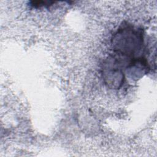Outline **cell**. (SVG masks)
Instances as JSON below:
<instances>
[{"mask_svg": "<svg viewBox=\"0 0 157 157\" xmlns=\"http://www.w3.org/2000/svg\"><path fill=\"white\" fill-rule=\"evenodd\" d=\"M112 45L114 55L124 61L128 68L136 66L150 67L144 56L145 47L142 29L123 23L113 35Z\"/></svg>", "mask_w": 157, "mask_h": 157, "instance_id": "cell-1", "label": "cell"}]
</instances>
